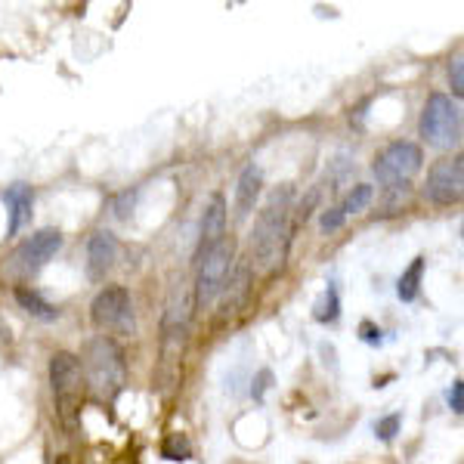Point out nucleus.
I'll use <instances>...</instances> for the list:
<instances>
[{"instance_id": "4be33fe9", "label": "nucleus", "mask_w": 464, "mask_h": 464, "mask_svg": "<svg viewBox=\"0 0 464 464\" xmlns=\"http://www.w3.org/2000/svg\"><path fill=\"white\" fill-rule=\"evenodd\" d=\"M449 81H452V93H455V100L464 93V63H461V56L459 59H452V65H449Z\"/></svg>"}, {"instance_id": "2eb2a0df", "label": "nucleus", "mask_w": 464, "mask_h": 464, "mask_svg": "<svg viewBox=\"0 0 464 464\" xmlns=\"http://www.w3.org/2000/svg\"><path fill=\"white\" fill-rule=\"evenodd\" d=\"M6 208H10V236H16V232L25 227L28 220H32V205H34V192H32V186H10L6 189Z\"/></svg>"}, {"instance_id": "7ed1b4c3", "label": "nucleus", "mask_w": 464, "mask_h": 464, "mask_svg": "<svg viewBox=\"0 0 464 464\" xmlns=\"http://www.w3.org/2000/svg\"><path fill=\"white\" fill-rule=\"evenodd\" d=\"M84 369H87V384L93 387V393L106 396V400L121 393L127 362H124V350L118 347L115 338L102 334V338L90 341L84 353Z\"/></svg>"}, {"instance_id": "9d476101", "label": "nucleus", "mask_w": 464, "mask_h": 464, "mask_svg": "<svg viewBox=\"0 0 464 464\" xmlns=\"http://www.w3.org/2000/svg\"><path fill=\"white\" fill-rule=\"evenodd\" d=\"M59 248H63V232H59V229L34 232V236L16 251V260H19L22 273H32L34 276L37 269H44V266L50 264V260L56 257Z\"/></svg>"}, {"instance_id": "6e6552de", "label": "nucleus", "mask_w": 464, "mask_h": 464, "mask_svg": "<svg viewBox=\"0 0 464 464\" xmlns=\"http://www.w3.org/2000/svg\"><path fill=\"white\" fill-rule=\"evenodd\" d=\"M90 319L100 332H133V306L130 291L124 285H106L90 304Z\"/></svg>"}, {"instance_id": "b1692460", "label": "nucleus", "mask_w": 464, "mask_h": 464, "mask_svg": "<svg viewBox=\"0 0 464 464\" xmlns=\"http://www.w3.org/2000/svg\"><path fill=\"white\" fill-rule=\"evenodd\" d=\"M449 406H452L455 415L464 411V381H455L452 384V391H449Z\"/></svg>"}, {"instance_id": "412c9836", "label": "nucleus", "mask_w": 464, "mask_h": 464, "mask_svg": "<svg viewBox=\"0 0 464 464\" xmlns=\"http://www.w3.org/2000/svg\"><path fill=\"white\" fill-rule=\"evenodd\" d=\"M400 424H402V415H396V411H393V415L381 418V421L375 424V433H378V437L387 443V440H393V437H396V430H400Z\"/></svg>"}, {"instance_id": "f03ea898", "label": "nucleus", "mask_w": 464, "mask_h": 464, "mask_svg": "<svg viewBox=\"0 0 464 464\" xmlns=\"http://www.w3.org/2000/svg\"><path fill=\"white\" fill-rule=\"evenodd\" d=\"M192 310H196V301H192L189 288H174L168 297V310H164V322H161V381L164 384H174L177 369L183 362L186 353V341H189V325H192Z\"/></svg>"}, {"instance_id": "ddd939ff", "label": "nucleus", "mask_w": 464, "mask_h": 464, "mask_svg": "<svg viewBox=\"0 0 464 464\" xmlns=\"http://www.w3.org/2000/svg\"><path fill=\"white\" fill-rule=\"evenodd\" d=\"M251 282H254V269L251 264H236L227 279V285H223L220 295H227V301H223V316H229V313H238L245 306L251 295Z\"/></svg>"}, {"instance_id": "dca6fc26", "label": "nucleus", "mask_w": 464, "mask_h": 464, "mask_svg": "<svg viewBox=\"0 0 464 464\" xmlns=\"http://www.w3.org/2000/svg\"><path fill=\"white\" fill-rule=\"evenodd\" d=\"M421 276H424V257H415V260H411V266L400 276V285H396L400 301H406V304L415 301L418 288H421Z\"/></svg>"}, {"instance_id": "423d86ee", "label": "nucleus", "mask_w": 464, "mask_h": 464, "mask_svg": "<svg viewBox=\"0 0 464 464\" xmlns=\"http://www.w3.org/2000/svg\"><path fill=\"white\" fill-rule=\"evenodd\" d=\"M232 266H236V245H232V238H223V242L214 245L205 257H198L196 291H192V301H196L198 310H208V306L220 297Z\"/></svg>"}, {"instance_id": "9b49d317", "label": "nucleus", "mask_w": 464, "mask_h": 464, "mask_svg": "<svg viewBox=\"0 0 464 464\" xmlns=\"http://www.w3.org/2000/svg\"><path fill=\"white\" fill-rule=\"evenodd\" d=\"M227 238V198L220 192H214L211 201L205 208V217H201V236H198V251L196 257H205L214 245H220Z\"/></svg>"}, {"instance_id": "4468645a", "label": "nucleus", "mask_w": 464, "mask_h": 464, "mask_svg": "<svg viewBox=\"0 0 464 464\" xmlns=\"http://www.w3.org/2000/svg\"><path fill=\"white\" fill-rule=\"evenodd\" d=\"M260 189H264V174H260L257 164H248L236 186V220H248L260 198Z\"/></svg>"}, {"instance_id": "393cba45", "label": "nucleus", "mask_w": 464, "mask_h": 464, "mask_svg": "<svg viewBox=\"0 0 464 464\" xmlns=\"http://www.w3.org/2000/svg\"><path fill=\"white\" fill-rule=\"evenodd\" d=\"M269 381H273V375H269V372H260V375H257V387H254V396H257V400H260V396H264V391H266Z\"/></svg>"}, {"instance_id": "5701e85b", "label": "nucleus", "mask_w": 464, "mask_h": 464, "mask_svg": "<svg viewBox=\"0 0 464 464\" xmlns=\"http://www.w3.org/2000/svg\"><path fill=\"white\" fill-rule=\"evenodd\" d=\"M343 217L338 208H328V211H322V220H319V227H322V232H334V229H341L343 227Z\"/></svg>"}, {"instance_id": "1a4fd4ad", "label": "nucleus", "mask_w": 464, "mask_h": 464, "mask_svg": "<svg viewBox=\"0 0 464 464\" xmlns=\"http://www.w3.org/2000/svg\"><path fill=\"white\" fill-rule=\"evenodd\" d=\"M424 196L440 208L459 205L464 196V159L461 155H452V159H443V161L433 164L428 170Z\"/></svg>"}, {"instance_id": "f257e3e1", "label": "nucleus", "mask_w": 464, "mask_h": 464, "mask_svg": "<svg viewBox=\"0 0 464 464\" xmlns=\"http://www.w3.org/2000/svg\"><path fill=\"white\" fill-rule=\"evenodd\" d=\"M291 186H282L273 196L266 198L264 211L254 220V232H251V269H260V273H276L285 260L288 242H291Z\"/></svg>"}, {"instance_id": "39448f33", "label": "nucleus", "mask_w": 464, "mask_h": 464, "mask_svg": "<svg viewBox=\"0 0 464 464\" xmlns=\"http://www.w3.org/2000/svg\"><path fill=\"white\" fill-rule=\"evenodd\" d=\"M50 387H53L59 418L65 424H74L81 409V396H84V375H81V359L69 353V350H59L50 359Z\"/></svg>"}, {"instance_id": "0eeeda50", "label": "nucleus", "mask_w": 464, "mask_h": 464, "mask_svg": "<svg viewBox=\"0 0 464 464\" xmlns=\"http://www.w3.org/2000/svg\"><path fill=\"white\" fill-rule=\"evenodd\" d=\"M424 164V152L418 143H409V140H400V143H391L384 152H378L375 170L378 183L387 186V189H396V186H409V179L421 170Z\"/></svg>"}, {"instance_id": "a878e982", "label": "nucleus", "mask_w": 464, "mask_h": 464, "mask_svg": "<svg viewBox=\"0 0 464 464\" xmlns=\"http://www.w3.org/2000/svg\"><path fill=\"white\" fill-rule=\"evenodd\" d=\"M362 338L369 343H378L381 341V332H375V328L369 325V322H362Z\"/></svg>"}, {"instance_id": "f8f14e48", "label": "nucleus", "mask_w": 464, "mask_h": 464, "mask_svg": "<svg viewBox=\"0 0 464 464\" xmlns=\"http://www.w3.org/2000/svg\"><path fill=\"white\" fill-rule=\"evenodd\" d=\"M118 260V238L111 232L100 229L90 236V245H87V276L93 282H102L106 273L115 266Z\"/></svg>"}, {"instance_id": "aec40b11", "label": "nucleus", "mask_w": 464, "mask_h": 464, "mask_svg": "<svg viewBox=\"0 0 464 464\" xmlns=\"http://www.w3.org/2000/svg\"><path fill=\"white\" fill-rule=\"evenodd\" d=\"M338 313H341V301H338V288H328L325 291V297H322V301L316 304V313H313V316H316V322H334L338 319Z\"/></svg>"}, {"instance_id": "bb28decb", "label": "nucleus", "mask_w": 464, "mask_h": 464, "mask_svg": "<svg viewBox=\"0 0 464 464\" xmlns=\"http://www.w3.org/2000/svg\"><path fill=\"white\" fill-rule=\"evenodd\" d=\"M53 464H72V459H69V455H59Z\"/></svg>"}, {"instance_id": "20e7f679", "label": "nucleus", "mask_w": 464, "mask_h": 464, "mask_svg": "<svg viewBox=\"0 0 464 464\" xmlns=\"http://www.w3.org/2000/svg\"><path fill=\"white\" fill-rule=\"evenodd\" d=\"M421 130L424 143L446 152V149H455L461 140V109L452 96L446 93H430L428 102H424V111H421Z\"/></svg>"}, {"instance_id": "6ab92c4d", "label": "nucleus", "mask_w": 464, "mask_h": 464, "mask_svg": "<svg viewBox=\"0 0 464 464\" xmlns=\"http://www.w3.org/2000/svg\"><path fill=\"white\" fill-rule=\"evenodd\" d=\"M161 455L168 461H189L192 459V446H189V440H186L183 433H170V437L164 440V446H161Z\"/></svg>"}, {"instance_id": "f3484780", "label": "nucleus", "mask_w": 464, "mask_h": 464, "mask_svg": "<svg viewBox=\"0 0 464 464\" xmlns=\"http://www.w3.org/2000/svg\"><path fill=\"white\" fill-rule=\"evenodd\" d=\"M16 301H19V306L25 313H32V316H37V319H56V306H50L47 301H44L37 291H32V288H16Z\"/></svg>"}, {"instance_id": "a211bd4d", "label": "nucleus", "mask_w": 464, "mask_h": 464, "mask_svg": "<svg viewBox=\"0 0 464 464\" xmlns=\"http://www.w3.org/2000/svg\"><path fill=\"white\" fill-rule=\"evenodd\" d=\"M372 198H375V189H372L369 183H356L353 189L347 192V198L338 205V211L343 217H350V214H359V211H365V208L372 205Z\"/></svg>"}]
</instances>
